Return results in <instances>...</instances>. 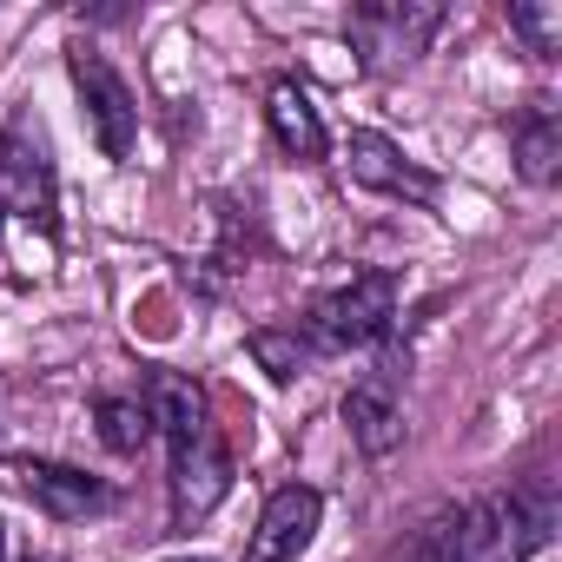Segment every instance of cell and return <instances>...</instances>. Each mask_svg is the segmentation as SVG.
Listing matches in <instances>:
<instances>
[{
    "instance_id": "1",
    "label": "cell",
    "mask_w": 562,
    "mask_h": 562,
    "mask_svg": "<svg viewBox=\"0 0 562 562\" xmlns=\"http://www.w3.org/2000/svg\"><path fill=\"white\" fill-rule=\"evenodd\" d=\"M555 522H562V503L549 483H516V490H490V496H470L457 509H443L417 555L424 562H529L536 549L555 542Z\"/></svg>"
},
{
    "instance_id": "2",
    "label": "cell",
    "mask_w": 562,
    "mask_h": 562,
    "mask_svg": "<svg viewBox=\"0 0 562 562\" xmlns=\"http://www.w3.org/2000/svg\"><path fill=\"white\" fill-rule=\"evenodd\" d=\"M305 331H312V351H371L397 331V285L391 271H358L345 285L318 292L312 312H305Z\"/></svg>"
},
{
    "instance_id": "3",
    "label": "cell",
    "mask_w": 562,
    "mask_h": 562,
    "mask_svg": "<svg viewBox=\"0 0 562 562\" xmlns=\"http://www.w3.org/2000/svg\"><path fill=\"white\" fill-rule=\"evenodd\" d=\"M67 74H74L80 113H87L100 153H106V159H133V146H139V100H133V87L113 74V60L93 54V47H74V54H67Z\"/></svg>"
},
{
    "instance_id": "4",
    "label": "cell",
    "mask_w": 562,
    "mask_h": 562,
    "mask_svg": "<svg viewBox=\"0 0 562 562\" xmlns=\"http://www.w3.org/2000/svg\"><path fill=\"white\" fill-rule=\"evenodd\" d=\"M437 27H443V8H430V0H371V8H351V47L364 54V67H411Z\"/></svg>"
},
{
    "instance_id": "5",
    "label": "cell",
    "mask_w": 562,
    "mask_h": 562,
    "mask_svg": "<svg viewBox=\"0 0 562 562\" xmlns=\"http://www.w3.org/2000/svg\"><path fill=\"white\" fill-rule=\"evenodd\" d=\"M14 476H21L27 503H34V509H47L54 522H87V516L113 509V483L87 476L80 463H54V457H21V463H14Z\"/></svg>"
},
{
    "instance_id": "6",
    "label": "cell",
    "mask_w": 562,
    "mask_h": 562,
    "mask_svg": "<svg viewBox=\"0 0 562 562\" xmlns=\"http://www.w3.org/2000/svg\"><path fill=\"white\" fill-rule=\"evenodd\" d=\"M318 516H325V496L312 483H285V490H271L258 529H251V549L245 562H299L318 536Z\"/></svg>"
},
{
    "instance_id": "7",
    "label": "cell",
    "mask_w": 562,
    "mask_h": 562,
    "mask_svg": "<svg viewBox=\"0 0 562 562\" xmlns=\"http://www.w3.org/2000/svg\"><path fill=\"white\" fill-rule=\"evenodd\" d=\"M0 212L54 232V166L21 133H0Z\"/></svg>"
},
{
    "instance_id": "8",
    "label": "cell",
    "mask_w": 562,
    "mask_h": 562,
    "mask_svg": "<svg viewBox=\"0 0 562 562\" xmlns=\"http://www.w3.org/2000/svg\"><path fill=\"white\" fill-rule=\"evenodd\" d=\"M345 166H351V179L358 186H371V192H391V199H417V205H430L443 186H437V172H424L404 146H391L384 133H351V146H345Z\"/></svg>"
},
{
    "instance_id": "9",
    "label": "cell",
    "mask_w": 562,
    "mask_h": 562,
    "mask_svg": "<svg viewBox=\"0 0 562 562\" xmlns=\"http://www.w3.org/2000/svg\"><path fill=\"white\" fill-rule=\"evenodd\" d=\"M146 411H153V430L166 437L172 463L192 457V450L212 437V424H205V391H199L192 378H179V371H153V384H146Z\"/></svg>"
},
{
    "instance_id": "10",
    "label": "cell",
    "mask_w": 562,
    "mask_h": 562,
    "mask_svg": "<svg viewBox=\"0 0 562 562\" xmlns=\"http://www.w3.org/2000/svg\"><path fill=\"white\" fill-rule=\"evenodd\" d=\"M265 126H271L278 153L299 159V166H318L331 153V133H325V120H318V106H312V93L299 80H278L265 93Z\"/></svg>"
},
{
    "instance_id": "11",
    "label": "cell",
    "mask_w": 562,
    "mask_h": 562,
    "mask_svg": "<svg viewBox=\"0 0 562 562\" xmlns=\"http://www.w3.org/2000/svg\"><path fill=\"white\" fill-rule=\"evenodd\" d=\"M225 490H232V457L218 450V437H205L192 457L172 463V529H192L199 516H212Z\"/></svg>"
},
{
    "instance_id": "12",
    "label": "cell",
    "mask_w": 562,
    "mask_h": 562,
    "mask_svg": "<svg viewBox=\"0 0 562 562\" xmlns=\"http://www.w3.org/2000/svg\"><path fill=\"white\" fill-rule=\"evenodd\" d=\"M345 430H351V443H358L364 457H391V450L404 443V404H397V391H391L384 378L351 384V391H345Z\"/></svg>"
},
{
    "instance_id": "13",
    "label": "cell",
    "mask_w": 562,
    "mask_h": 562,
    "mask_svg": "<svg viewBox=\"0 0 562 562\" xmlns=\"http://www.w3.org/2000/svg\"><path fill=\"white\" fill-rule=\"evenodd\" d=\"M509 139H516L522 179H529V186H549V179H555V159H562V120H555L549 106H529V113L509 126Z\"/></svg>"
},
{
    "instance_id": "14",
    "label": "cell",
    "mask_w": 562,
    "mask_h": 562,
    "mask_svg": "<svg viewBox=\"0 0 562 562\" xmlns=\"http://www.w3.org/2000/svg\"><path fill=\"white\" fill-rule=\"evenodd\" d=\"M93 424H100V443H106L113 457H139V450L153 443V411H146V397H100V404H93Z\"/></svg>"
},
{
    "instance_id": "15",
    "label": "cell",
    "mask_w": 562,
    "mask_h": 562,
    "mask_svg": "<svg viewBox=\"0 0 562 562\" xmlns=\"http://www.w3.org/2000/svg\"><path fill=\"white\" fill-rule=\"evenodd\" d=\"M509 34L536 60H555L562 54V0H516V8H509Z\"/></svg>"
},
{
    "instance_id": "16",
    "label": "cell",
    "mask_w": 562,
    "mask_h": 562,
    "mask_svg": "<svg viewBox=\"0 0 562 562\" xmlns=\"http://www.w3.org/2000/svg\"><path fill=\"white\" fill-rule=\"evenodd\" d=\"M251 358H265V371L278 384H292L305 364H312V345H299V331H258L251 338Z\"/></svg>"
},
{
    "instance_id": "17",
    "label": "cell",
    "mask_w": 562,
    "mask_h": 562,
    "mask_svg": "<svg viewBox=\"0 0 562 562\" xmlns=\"http://www.w3.org/2000/svg\"><path fill=\"white\" fill-rule=\"evenodd\" d=\"M0 562H8V522H0Z\"/></svg>"
},
{
    "instance_id": "18",
    "label": "cell",
    "mask_w": 562,
    "mask_h": 562,
    "mask_svg": "<svg viewBox=\"0 0 562 562\" xmlns=\"http://www.w3.org/2000/svg\"><path fill=\"white\" fill-rule=\"evenodd\" d=\"M179 562H205V555H179Z\"/></svg>"
}]
</instances>
